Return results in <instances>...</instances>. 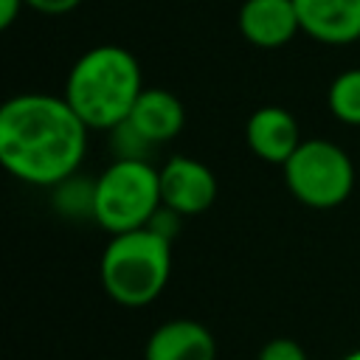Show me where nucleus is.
Wrapping results in <instances>:
<instances>
[{
	"mask_svg": "<svg viewBox=\"0 0 360 360\" xmlns=\"http://www.w3.org/2000/svg\"><path fill=\"white\" fill-rule=\"evenodd\" d=\"M160 200V174L146 160H112L96 177L93 219L112 236L149 225Z\"/></svg>",
	"mask_w": 360,
	"mask_h": 360,
	"instance_id": "20e7f679",
	"label": "nucleus"
},
{
	"mask_svg": "<svg viewBox=\"0 0 360 360\" xmlns=\"http://www.w3.org/2000/svg\"><path fill=\"white\" fill-rule=\"evenodd\" d=\"M256 360H309V357H307V349L298 340H292V338H270L259 349Z\"/></svg>",
	"mask_w": 360,
	"mask_h": 360,
	"instance_id": "2eb2a0df",
	"label": "nucleus"
},
{
	"mask_svg": "<svg viewBox=\"0 0 360 360\" xmlns=\"http://www.w3.org/2000/svg\"><path fill=\"white\" fill-rule=\"evenodd\" d=\"M245 141H248L250 152L259 160L284 166L287 158L298 149V143L304 138H301V129H298V118L287 107L264 104V107H256L248 115Z\"/></svg>",
	"mask_w": 360,
	"mask_h": 360,
	"instance_id": "0eeeda50",
	"label": "nucleus"
},
{
	"mask_svg": "<svg viewBox=\"0 0 360 360\" xmlns=\"http://www.w3.org/2000/svg\"><path fill=\"white\" fill-rule=\"evenodd\" d=\"M107 135H110L112 160H146V163H155L158 143H152L146 135H141L127 118L121 124H115L112 129H107Z\"/></svg>",
	"mask_w": 360,
	"mask_h": 360,
	"instance_id": "4468645a",
	"label": "nucleus"
},
{
	"mask_svg": "<svg viewBox=\"0 0 360 360\" xmlns=\"http://www.w3.org/2000/svg\"><path fill=\"white\" fill-rule=\"evenodd\" d=\"M287 191L307 208L329 211L354 191V163L329 138H307L281 166Z\"/></svg>",
	"mask_w": 360,
	"mask_h": 360,
	"instance_id": "39448f33",
	"label": "nucleus"
},
{
	"mask_svg": "<svg viewBox=\"0 0 360 360\" xmlns=\"http://www.w3.org/2000/svg\"><path fill=\"white\" fill-rule=\"evenodd\" d=\"M143 93L141 62L121 45L87 48L68 70L65 98L87 129L107 132L121 124Z\"/></svg>",
	"mask_w": 360,
	"mask_h": 360,
	"instance_id": "f03ea898",
	"label": "nucleus"
},
{
	"mask_svg": "<svg viewBox=\"0 0 360 360\" xmlns=\"http://www.w3.org/2000/svg\"><path fill=\"white\" fill-rule=\"evenodd\" d=\"M160 174V200L166 208L177 211L180 217L205 214L219 191L217 174L208 163L191 155H174L158 166Z\"/></svg>",
	"mask_w": 360,
	"mask_h": 360,
	"instance_id": "423d86ee",
	"label": "nucleus"
},
{
	"mask_svg": "<svg viewBox=\"0 0 360 360\" xmlns=\"http://www.w3.org/2000/svg\"><path fill=\"white\" fill-rule=\"evenodd\" d=\"M143 360H217V338L202 321L172 318L146 338Z\"/></svg>",
	"mask_w": 360,
	"mask_h": 360,
	"instance_id": "9d476101",
	"label": "nucleus"
},
{
	"mask_svg": "<svg viewBox=\"0 0 360 360\" xmlns=\"http://www.w3.org/2000/svg\"><path fill=\"white\" fill-rule=\"evenodd\" d=\"M172 248L174 239L149 225L112 233L98 262V281L107 298L129 309L152 304L169 284Z\"/></svg>",
	"mask_w": 360,
	"mask_h": 360,
	"instance_id": "7ed1b4c3",
	"label": "nucleus"
},
{
	"mask_svg": "<svg viewBox=\"0 0 360 360\" xmlns=\"http://www.w3.org/2000/svg\"><path fill=\"white\" fill-rule=\"evenodd\" d=\"M25 6L45 17H62V14L76 11L82 6V0H25Z\"/></svg>",
	"mask_w": 360,
	"mask_h": 360,
	"instance_id": "dca6fc26",
	"label": "nucleus"
},
{
	"mask_svg": "<svg viewBox=\"0 0 360 360\" xmlns=\"http://www.w3.org/2000/svg\"><path fill=\"white\" fill-rule=\"evenodd\" d=\"M301 34L321 45H352L360 39V0H292Z\"/></svg>",
	"mask_w": 360,
	"mask_h": 360,
	"instance_id": "1a4fd4ad",
	"label": "nucleus"
},
{
	"mask_svg": "<svg viewBox=\"0 0 360 360\" xmlns=\"http://www.w3.org/2000/svg\"><path fill=\"white\" fill-rule=\"evenodd\" d=\"M51 205L65 219H93L96 214V177L70 174L51 188Z\"/></svg>",
	"mask_w": 360,
	"mask_h": 360,
	"instance_id": "f8f14e48",
	"label": "nucleus"
},
{
	"mask_svg": "<svg viewBox=\"0 0 360 360\" xmlns=\"http://www.w3.org/2000/svg\"><path fill=\"white\" fill-rule=\"evenodd\" d=\"M329 112L349 127H360V68L340 70L326 90Z\"/></svg>",
	"mask_w": 360,
	"mask_h": 360,
	"instance_id": "ddd939ff",
	"label": "nucleus"
},
{
	"mask_svg": "<svg viewBox=\"0 0 360 360\" xmlns=\"http://www.w3.org/2000/svg\"><path fill=\"white\" fill-rule=\"evenodd\" d=\"M236 28L256 48H281L301 34L292 0H245L236 11Z\"/></svg>",
	"mask_w": 360,
	"mask_h": 360,
	"instance_id": "6e6552de",
	"label": "nucleus"
},
{
	"mask_svg": "<svg viewBox=\"0 0 360 360\" xmlns=\"http://www.w3.org/2000/svg\"><path fill=\"white\" fill-rule=\"evenodd\" d=\"M87 132L65 96H11L0 107V163L28 186L53 188L82 169Z\"/></svg>",
	"mask_w": 360,
	"mask_h": 360,
	"instance_id": "f257e3e1",
	"label": "nucleus"
},
{
	"mask_svg": "<svg viewBox=\"0 0 360 360\" xmlns=\"http://www.w3.org/2000/svg\"><path fill=\"white\" fill-rule=\"evenodd\" d=\"M340 360H360V349H352V352H346Z\"/></svg>",
	"mask_w": 360,
	"mask_h": 360,
	"instance_id": "a211bd4d",
	"label": "nucleus"
},
{
	"mask_svg": "<svg viewBox=\"0 0 360 360\" xmlns=\"http://www.w3.org/2000/svg\"><path fill=\"white\" fill-rule=\"evenodd\" d=\"M127 121L146 135L152 143H169L174 141L183 127H186V107L180 101V96H174L172 90L163 87H143V93L138 96L132 112L127 115Z\"/></svg>",
	"mask_w": 360,
	"mask_h": 360,
	"instance_id": "9b49d317",
	"label": "nucleus"
},
{
	"mask_svg": "<svg viewBox=\"0 0 360 360\" xmlns=\"http://www.w3.org/2000/svg\"><path fill=\"white\" fill-rule=\"evenodd\" d=\"M22 8H28L25 0H0V28H11Z\"/></svg>",
	"mask_w": 360,
	"mask_h": 360,
	"instance_id": "f3484780",
	"label": "nucleus"
}]
</instances>
